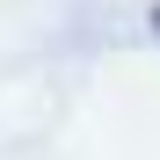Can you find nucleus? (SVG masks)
I'll use <instances>...</instances> for the list:
<instances>
[{"mask_svg": "<svg viewBox=\"0 0 160 160\" xmlns=\"http://www.w3.org/2000/svg\"><path fill=\"white\" fill-rule=\"evenodd\" d=\"M153 29H160V8H153Z\"/></svg>", "mask_w": 160, "mask_h": 160, "instance_id": "obj_1", "label": "nucleus"}]
</instances>
